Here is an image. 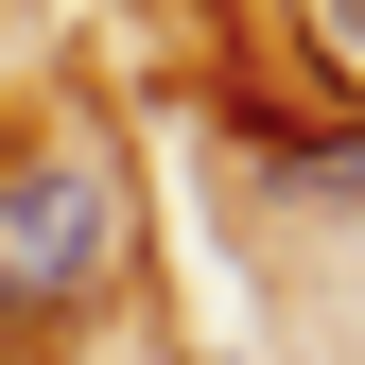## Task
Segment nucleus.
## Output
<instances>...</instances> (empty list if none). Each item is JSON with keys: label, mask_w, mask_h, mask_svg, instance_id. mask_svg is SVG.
<instances>
[{"label": "nucleus", "mask_w": 365, "mask_h": 365, "mask_svg": "<svg viewBox=\"0 0 365 365\" xmlns=\"http://www.w3.org/2000/svg\"><path fill=\"white\" fill-rule=\"evenodd\" d=\"M105 261H122V192H105V157H18V174H0V331L105 296Z\"/></svg>", "instance_id": "nucleus-1"}, {"label": "nucleus", "mask_w": 365, "mask_h": 365, "mask_svg": "<svg viewBox=\"0 0 365 365\" xmlns=\"http://www.w3.org/2000/svg\"><path fill=\"white\" fill-rule=\"evenodd\" d=\"M296 53H313V87L365 105V0H296Z\"/></svg>", "instance_id": "nucleus-2"}]
</instances>
